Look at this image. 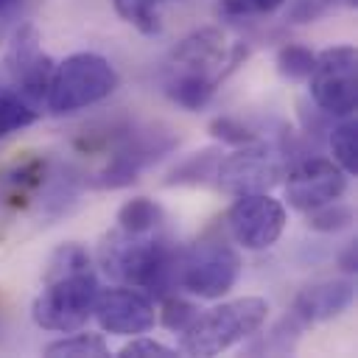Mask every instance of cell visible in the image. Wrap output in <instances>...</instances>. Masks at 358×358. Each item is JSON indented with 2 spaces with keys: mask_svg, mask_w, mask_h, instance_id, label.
Instances as JSON below:
<instances>
[{
  "mask_svg": "<svg viewBox=\"0 0 358 358\" xmlns=\"http://www.w3.org/2000/svg\"><path fill=\"white\" fill-rule=\"evenodd\" d=\"M117 70L98 53H73L53 67L45 101L53 115H73L103 98L117 87Z\"/></svg>",
  "mask_w": 358,
  "mask_h": 358,
  "instance_id": "3957f363",
  "label": "cell"
},
{
  "mask_svg": "<svg viewBox=\"0 0 358 358\" xmlns=\"http://www.w3.org/2000/svg\"><path fill=\"white\" fill-rule=\"evenodd\" d=\"M285 0H218L221 14L227 17H255V14H271Z\"/></svg>",
  "mask_w": 358,
  "mask_h": 358,
  "instance_id": "83f0119b",
  "label": "cell"
},
{
  "mask_svg": "<svg viewBox=\"0 0 358 358\" xmlns=\"http://www.w3.org/2000/svg\"><path fill=\"white\" fill-rule=\"evenodd\" d=\"M45 355H53V358H101V355H109V347H106L103 336H98V333H73L67 338L50 341L45 347Z\"/></svg>",
  "mask_w": 358,
  "mask_h": 358,
  "instance_id": "44dd1931",
  "label": "cell"
},
{
  "mask_svg": "<svg viewBox=\"0 0 358 358\" xmlns=\"http://www.w3.org/2000/svg\"><path fill=\"white\" fill-rule=\"evenodd\" d=\"M341 268L344 271H355V246H347V252L341 255Z\"/></svg>",
  "mask_w": 358,
  "mask_h": 358,
  "instance_id": "4dcf8cb0",
  "label": "cell"
},
{
  "mask_svg": "<svg viewBox=\"0 0 358 358\" xmlns=\"http://www.w3.org/2000/svg\"><path fill=\"white\" fill-rule=\"evenodd\" d=\"M232 238L246 249H268L285 229V207L268 193L238 196L227 213Z\"/></svg>",
  "mask_w": 358,
  "mask_h": 358,
  "instance_id": "9c48e42d",
  "label": "cell"
},
{
  "mask_svg": "<svg viewBox=\"0 0 358 358\" xmlns=\"http://www.w3.org/2000/svg\"><path fill=\"white\" fill-rule=\"evenodd\" d=\"M218 159H221V154L215 148L196 151L182 165H176L171 171V176L165 179V185H207L210 179H215Z\"/></svg>",
  "mask_w": 358,
  "mask_h": 358,
  "instance_id": "ffe728a7",
  "label": "cell"
},
{
  "mask_svg": "<svg viewBox=\"0 0 358 358\" xmlns=\"http://www.w3.org/2000/svg\"><path fill=\"white\" fill-rule=\"evenodd\" d=\"M162 221H165V210L154 199H145V196H134L117 210V229L131 232V235L157 232L162 229Z\"/></svg>",
  "mask_w": 358,
  "mask_h": 358,
  "instance_id": "e0dca14e",
  "label": "cell"
},
{
  "mask_svg": "<svg viewBox=\"0 0 358 358\" xmlns=\"http://www.w3.org/2000/svg\"><path fill=\"white\" fill-rule=\"evenodd\" d=\"M282 176V162L280 157L263 145H238V151L227 154L218 159L215 168V185L232 196H246V193H268Z\"/></svg>",
  "mask_w": 358,
  "mask_h": 358,
  "instance_id": "ba28073f",
  "label": "cell"
},
{
  "mask_svg": "<svg viewBox=\"0 0 358 358\" xmlns=\"http://www.w3.org/2000/svg\"><path fill=\"white\" fill-rule=\"evenodd\" d=\"M268 302L260 296H241L221 302L199 313L187 330H182V352L187 355H218L232 344L255 336L266 322Z\"/></svg>",
  "mask_w": 358,
  "mask_h": 358,
  "instance_id": "7a4b0ae2",
  "label": "cell"
},
{
  "mask_svg": "<svg viewBox=\"0 0 358 358\" xmlns=\"http://www.w3.org/2000/svg\"><path fill=\"white\" fill-rule=\"evenodd\" d=\"M302 322L294 316V313H288V316H282L266 336H260L257 341H252L249 347H246V352H266V355H285V352H291L294 347H296V341H299V333H302Z\"/></svg>",
  "mask_w": 358,
  "mask_h": 358,
  "instance_id": "d6986e66",
  "label": "cell"
},
{
  "mask_svg": "<svg viewBox=\"0 0 358 358\" xmlns=\"http://www.w3.org/2000/svg\"><path fill=\"white\" fill-rule=\"evenodd\" d=\"M162 3H171V0H112L115 11H117L126 22H131L137 31H143V34H148V36L159 31L157 8H159Z\"/></svg>",
  "mask_w": 358,
  "mask_h": 358,
  "instance_id": "603a6c76",
  "label": "cell"
},
{
  "mask_svg": "<svg viewBox=\"0 0 358 358\" xmlns=\"http://www.w3.org/2000/svg\"><path fill=\"white\" fill-rule=\"evenodd\" d=\"M313 62H316V53L308 50L305 45H285V48H280V53H277V70H280L285 78H291V81L308 78L310 70H313Z\"/></svg>",
  "mask_w": 358,
  "mask_h": 358,
  "instance_id": "d4e9b609",
  "label": "cell"
},
{
  "mask_svg": "<svg viewBox=\"0 0 358 358\" xmlns=\"http://www.w3.org/2000/svg\"><path fill=\"white\" fill-rule=\"evenodd\" d=\"M355 296V285L350 280H324V282H313L308 288H302L294 299L291 313L302 322V324H316V322H327L333 316H338L341 310L350 308Z\"/></svg>",
  "mask_w": 358,
  "mask_h": 358,
  "instance_id": "4fadbf2b",
  "label": "cell"
},
{
  "mask_svg": "<svg viewBox=\"0 0 358 358\" xmlns=\"http://www.w3.org/2000/svg\"><path fill=\"white\" fill-rule=\"evenodd\" d=\"M45 173L48 165L42 159H25L11 171L0 173V210H17L25 199H31L39 190Z\"/></svg>",
  "mask_w": 358,
  "mask_h": 358,
  "instance_id": "9a60e30c",
  "label": "cell"
},
{
  "mask_svg": "<svg viewBox=\"0 0 358 358\" xmlns=\"http://www.w3.org/2000/svg\"><path fill=\"white\" fill-rule=\"evenodd\" d=\"M213 134L221 140V143H229V145H252V143H260V137L249 129H243L238 120L232 117H218L213 120Z\"/></svg>",
  "mask_w": 358,
  "mask_h": 358,
  "instance_id": "f1b7e54d",
  "label": "cell"
},
{
  "mask_svg": "<svg viewBox=\"0 0 358 358\" xmlns=\"http://www.w3.org/2000/svg\"><path fill=\"white\" fill-rule=\"evenodd\" d=\"M173 355H176V350H171L154 338H134L120 350V358H173Z\"/></svg>",
  "mask_w": 358,
  "mask_h": 358,
  "instance_id": "f546056e",
  "label": "cell"
},
{
  "mask_svg": "<svg viewBox=\"0 0 358 358\" xmlns=\"http://www.w3.org/2000/svg\"><path fill=\"white\" fill-rule=\"evenodd\" d=\"M350 224H352V210L338 199L308 210V227L316 232H338V229H347Z\"/></svg>",
  "mask_w": 358,
  "mask_h": 358,
  "instance_id": "cb8c5ba5",
  "label": "cell"
},
{
  "mask_svg": "<svg viewBox=\"0 0 358 358\" xmlns=\"http://www.w3.org/2000/svg\"><path fill=\"white\" fill-rule=\"evenodd\" d=\"M224 62V36L218 28H201L185 36L168 62V73H204L215 76V64ZM218 78V76H215Z\"/></svg>",
  "mask_w": 358,
  "mask_h": 358,
  "instance_id": "5bb4252c",
  "label": "cell"
},
{
  "mask_svg": "<svg viewBox=\"0 0 358 358\" xmlns=\"http://www.w3.org/2000/svg\"><path fill=\"white\" fill-rule=\"evenodd\" d=\"M176 143L179 140L171 131H159V129H131V131H126L120 137V143L115 145V154L106 162V168H101L92 176V187L117 190V187L131 185L143 168L162 159L168 151L176 148Z\"/></svg>",
  "mask_w": 358,
  "mask_h": 358,
  "instance_id": "8992f818",
  "label": "cell"
},
{
  "mask_svg": "<svg viewBox=\"0 0 358 358\" xmlns=\"http://www.w3.org/2000/svg\"><path fill=\"white\" fill-rule=\"evenodd\" d=\"M6 67H8V76L17 84L20 95L28 103H36L48 92V84L53 76V62L42 50V39L34 25H22L14 31L8 50H6Z\"/></svg>",
  "mask_w": 358,
  "mask_h": 358,
  "instance_id": "30bf717a",
  "label": "cell"
},
{
  "mask_svg": "<svg viewBox=\"0 0 358 358\" xmlns=\"http://www.w3.org/2000/svg\"><path fill=\"white\" fill-rule=\"evenodd\" d=\"M20 0H0V11H6V8H11V6H17Z\"/></svg>",
  "mask_w": 358,
  "mask_h": 358,
  "instance_id": "d6a6232c",
  "label": "cell"
},
{
  "mask_svg": "<svg viewBox=\"0 0 358 358\" xmlns=\"http://www.w3.org/2000/svg\"><path fill=\"white\" fill-rule=\"evenodd\" d=\"M344 190H347V173L333 159H322V157H310L299 162L285 182L288 204L302 213L341 199Z\"/></svg>",
  "mask_w": 358,
  "mask_h": 358,
  "instance_id": "8fae6325",
  "label": "cell"
},
{
  "mask_svg": "<svg viewBox=\"0 0 358 358\" xmlns=\"http://www.w3.org/2000/svg\"><path fill=\"white\" fill-rule=\"evenodd\" d=\"M98 263L106 277L129 288H145L154 296H165L173 285H179L182 252L159 235V229L148 235L115 229L101 241Z\"/></svg>",
  "mask_w": 358,
  "mask_h": 358,
  "instance_id": "6da1fadb",
  "label": "cell"
},
{
  "mask_svg": "<svg viewBox=\"0 0 358 358\" xmlns=\"http://www.w3.org/2000/svg\"><path fill=\"white\" fill-rule=\"evenodd\" d=\"M92 316L98 319L101 330L115 336H137L154 327V305L143 294L131 291L129 285L98 291Z\"/></svg>",
  "mask_w": 358,
  "mask_h": 358,
  "instance_id": "7c38bea8",
  "label": "cell"
},
{
  "mask_svg": "<svg viewBox=\"0 0 358 358\" xmlns=\"http://www.w3.org/2000/svg\"><path fill=\"white\" fill-rule=\"evenodd\" d=\"M98 296V280L90 268L48 280L45 291L34 299L31 316L42 330L73 333L87 324Z\"/></svg>",
  "mask_w": 358,
  "mask_h": 358,
  "instance_id": "277c9868",
  "label": "cell"
},
{
  "mask_svg": "<svg viewBox=\"0 0 358 358\" xmlns=\"http://www.w3.org/2000/svg\"><path fill=\"white\" fill-rule=\"evenodd\" d=\"M215 87H218V78L204 73H168L165 78L168 98L185 109H201L213 98Z\"/></svg>",
  "mask_w": 358,
  "mask_h": 358,
  "instance_id": "2e32d148",
  "label": "cell"
},
{
  "mask_svg": "<svg viewBox=\"0 0 358 358\" xmlns=\"http://www.w3.org/2000/svg\"><path fill=\"white\" fill-rule=\"evenodd\" d=\"M39 112L34 109V103H28L22 95L14 92H0V140L36 123Z\"/></svg>",
  "mask_w": 358,
  "mask_h": 358,
  "instance_id": "7402d4cb",
  "label": "cell"
},
{
  "mask_svg": "<svg viewBox=\"0 0 358 358\" xmlns=\"http://www.w3.org/2000/svg\"><path fill=\"white\" fill-rule=\"evenodd\" d=\"M241 277V257L221 241L199 243L190 252H182L179 285L201 299L224 296Z\"/></svg>",
  "mask_w": 358,
  "mask_h": 358,
  "instance_id": "52a82bcc",
  "label": "cell"
},
{
  "mask_svg": "<svg viewBox=\"0 0 358 358\" xmlns=\"http://www.w3.org/2000/svg\"><path fill=\"white\" fill-rule=\"evenodd\" d=\"M196 316H199V308H196L193 302L179 299V296H168L165 305H162V310H159V322H162L168 330H176V333L187 330Z\"/></svg>",
  "mask_w": 358,
  "mask_h": 358,
  "instance_id": "4316f807",
  "label": "cell"
},
{
  "mask_svg": "<svg viewBox=\"0 0 358 358\" xmlns=\"http://www.w3.org/2000/svg\"><path fill=\"white\" fill-rule=\"evenodd\" d=\"M330 151H333V162L347 176H358V126H355L352 115L341 117V123L333 126Z\"/></svg>",
  "mask_w": 358,
  "mask_h": 358,
  "instance_id": "ac0fdd59",
  "label": "cell"
},
{
  "mask_svg": "<svg viewBox=\"0 0 358 358\" xmlns=\"http://www.w3.org/2000/svg\"><path fill=\"white\" fill-rule=\"evenodd\" d=\"M324 6H355V0H319Z\"/></svg>",
  "mask_w": 358,
  "mask_h": 358,
  "instance_id": "1f68e13d",
  "label": "cell"
},
{
  "mask_svg": "<svg viewBox=\"0 0 358 358\" xmlns=\"http://www.w3.org/2000/svg\"><path fill=\"white\" fill-rule=\"evenodd\" d=\"M310 98L324 115L347 117L358 106V56L352 45H336L316 56L310 70Z\"/></svg>",
  "mask_w": 358,
  "mask_h": 358,
  "instance_id": "5b68a950",
  "label": "cell"
},
{
  "mask_svg": "<svg viewBox=\"0 0 358 358\" xmlns=\"http://www.w3.org/2000/svg\"><path fill=\"white\" fill-rule=\"evenodd\" d=\"M84 268H90V257H87V252H84L78 243H64V246H59V249L53 252L45 277L53 280V277L76 274V271H84Z\"/></svg>",
  "mask_w": 358,
  "mask_h": 358,
  "instance_id": "484cf974",
  "label": "cell"
}]
</instances>
